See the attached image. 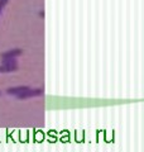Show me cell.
<instances>
[{
  "instance_id": "6da1fadb",
  "label": "cell",
  "mask_w": 144,
  "mask_h": 152,
  "mask_svg": "<svg viewBox=\"0 0 144 152\" xmlns=\"http://www.w3.org/2000/svg\"><path fill=\"white\" fill-rule=\"evenodd\" d=\"M1 61H3V65L0 67L1 72H10V71H15L18 69V62L15 58H7Z\"/></svg>"
},
{
  "instance_id": "7a4b0ae2",
  "label": "cell",
  "mask_w": 144,
  "mask_h": 152,
  "mask_svg": "<svg viewBox=\"0 0 144 152\" xmlns=\"http://www.w3.org/2000/svg\"><path fill=\"white\" fill-rule=\"evenodd\" d=\"M44 94V91H43L42 89H34V90H31L28 89L25 90V91H23L20 94L17 95V98L19 99V100H23V99H28V98H34V96H41V95Z\"/></svg>"
},
{
  "instance_id": "3957f363",
  "label": "cell",
  "mask_w": 144,
  "mask_h": 152,
  "mask_svg": "<svg viewBox=\"0 0 144 152\" xmlns=\"http://www.w3.org/2000/svg\"><path fill=\"white\" fill-rule=\"evenodd\" d=\"M22 55V50L19 48H14V50H10L5 52V53L1 55V60H7V58H17L18 56Z\"/></svg>"
},
{
  "instance_id": "277c9868",
  "label": "cell",
  "mask_w": 144,
  "mask_h": 152,
  "mask_svg": "<svg viewBox=\"0 0 144 152\" xmlns=\"http://www.w3.org/2000/svg\"><path fill=\"white\" fill-rule=\"evenodd\" d=\"M29 88L28 86H17V88H9L8 90H7V93L9 94V95H17L18 94H20V93H23V91H25V90H28Z\"/></svg>"
},
{
  "instance_id": "5b68a950",
  "label": "cell",
  "mask_w": 144,
  "mask_h": 152,
  "mask_svg": "<svg viewBox=\"0 0 144 152\" xmlns=\"http://www.w3.org/2000/svg\"><path fill=\"white\" fill-rule=\"evenodd\" d=\"M8 0H0V12L3 10V8L5 7V4H7Z\"/></svg>"
},
{
  "instance_id": "8992f818",
  "label": "cell",
  "mask_w": 144,
  "mask_h": 152,
  "mask_svg": "<svg viewBox=\"0 0 144 152\" xmlns=\"http://www.w3.org/2000/svg\"><path fill=\"white\" fill-rule=\"evenodd\" d=\"M39 17H41V18L44 17V12H41V13H39Z\"/></svg>"
}]
</instances>
